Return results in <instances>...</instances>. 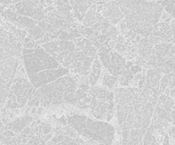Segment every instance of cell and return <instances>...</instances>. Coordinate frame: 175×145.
<instances>
[{"label": "cell", "mask_w": 175, "mask_h": 145, "mask_svg": "<svg viewBox=\"0 0 175 145\" xmlns=\"http://www.w3.org/2000/svg\"><path fill=\"white\" fill-rule=\"evenodd\" d=\"M69 74H70L69 68H65V67H59L57 69L41 71L40 73L28 75L27 77L33 85V86L36 90L43 85L51 83L58 78L63 77L64 75H67Z\"/></svg>", "instance_id": "8"}, {"label": "cell", "mask_w": 175, "mask_h": 145, "mask_svg": "<svg viewBox=\"0 0 175 145\" xmlns=\"http://www.w3.org/2000/svg\"><path fill=\"white\" fill-rule=\"evenodd\" d=\"M130 72H131V74L133 75L137 74H138V73H140V72H142V71L144 70V68L143 67H141L140 66H138V65H136V64H133L132 66L130 67Z\"/></svg>", "instance_id": "15"}, {"label": "cell", "mask_w": 175, "mask_h": 145, "mask_svg": "<svg viewBox=\"0 0 175 145\" xmlns=\"http://www.w3.org/2000/svg\"><path fill=\"white\" fill-rule=\"evenodd\" d=\"M77 88L78 84L74 75L69 74L36 89L27 104L29 107L46 108L71 103L72 96Z\"/></svg>", "instance_id": "2"}, {"label": "cell", "mask_w": 175, "mask_h": 145, "mask_svg": "<svg viewBox=\"0 0 175 145\" xmlns=\"http://www.w3.org/2000/svg\"><path fill=\"white\" fill-rule=\"evenodd\" d=\"M46 52L65 68H69L73 61V56L76 50V44L71 40H53L41 44Z\"/></svg>", "instance_id": "6"}, {"label": "cell", "mask_w": 175, "mask_h": 145, "mask_svg": "<svg viewBox=\"0 0 175 145\" xmlns=\"http://www.w3.org/2000/svg\"><path fill=\"white\" fill-rule=\"evenodd\" d=\"M97 55L106 70L118 78L127 68L126 59L114 50L105 53L98 52Z\"/></svg>", "instance_id": "7"}, {"label": "cell", "mask_w": 175, "mask_h": 145, "mask_svg": "<svg viewBox=\"0 0 175 145\" xmlns=\"http://www.w3.org/2000/svg\"><path fill=\"white\" fill-rule=\"evenodd\" d=\"M170 115L171 118H172V125H173V126H175V109L172 110Z\"/></svg>", "instance_id": "17"}, {"label": "cell", "mask_w": 175, "mask_h": 145, "mask_svg": "<svg viewBox=\"0 0 175 145\" xmlns=\"http://www.w3.org/2000/svg\"><path fill=\"white\" fill-rule=\"evenodd\" d=\"M31 122H33V118L29 115H26L8 123L5 129L12 130L15 132H22L24 128L28 126V125Z\"/></svg>", "instance_id": "12"}, {"label": "cell", "mask_w": 175, "mask_h": 145, "mask_svg": "<svg viewBox=\"0 0 175 145\" xmlns=\"http://www.w3.org/2000/svg\"><path fill=\"white\" fill-rule=\"evenodd\" d=\"M128 29L148 39L162 16L163 8L155 1L118 0Z\"/></svg>", "instance_id": "1"}, {"label": "cell", "mask_w": 175, "mask_h": 145, "mask_svg": "<svg viewBox=\"0 0 175 145\" xmlns=\"http://www.w3.org/2000/svg\"><path fill=\"white\" fill-rule=\"evenodd\" d=\"M23 62L27 76L41 71L57 69L62 66L44 48L38 45L35 49H23Z\"/></svg>", "instance_id": "5"}, {"label": "cell", "mask_w": 175, "mask_h": 145, "mask_svg": "<svg viewBox=\"0 0 175 145\" xmlns=\"http://www.w3.org/2000/svg\"><path fill=\"white\" fill-rule=\"evenodd\" d=\"M169 83V74H163L161 82H160V88H159V94L161 95L162 93H164L165 90L167 88Z\"/></svg>", "instance_id": "14"}, {"label": "cell", "mask_w": 175, "mask_h": 145, "mask_svg": "<svg viewBox=\"0 0 175 145\" xmlns=\"http://www.w3.org/2000/svg\"><path fill=\"white\" fill-rule=\"evenodd\" d=\"M103 71V66L101 64V62L100 60L98 55H96L94 59V62L92 63L91 70H90L89 74V82L90 86L95 85L98 80L100 79L101 76V72Z\"/></svg>", "instance_id": "11"}, {"label": "cell", "mask_w": 175, "mask_h": 145, "mask_svg": "<svg viewBox=\"0 0 175 145\" xmlns=\"http://www.w3.org/2000/svg\"><path fill=\"white\" fill-rule=\"evenodd\" d=\"M162 145H171L170 143V138H169V135L166 133V135L163 138V141H162Z\"/></svg>", "instance_id": "16"}, {"label": "cell", "mask_w": 175, "mask_h": 145, "mask_svg": "<svg viewBox=\"0 0 175 145\" xmlns=\"http://www.w3.org/2000/svg\"><path fill=\"white\" fill-rule=\"evenodd\" d=\"M103 1H105V2H108V1H110V0H103Z\"/></svg>", "instance_id": "21"}, {"label": "cell", "mask_w": 175, "mask_h": 145, "mask_svg": "<svg viewBox=\"0 0 175 145\" xmlns=\"http://www.w3.org/2000/svg\"><path fill=\"white\" fill-rule=\"evenodd\" d=\"M35 91V89L27 77L22 61L18 66L16 76L8 91L6 108L9 109L23 108L27 104Z\"/></svg>", "instance_id": "4"}, {"label": "cell", "mask_w": 175, "mask_h": 145, "mask_svg": "<svg viewBox=\"0 0 175 145\" xmlns=\"http://www.w3.org/2000/svg\"><path fill=\"white\" fill-rule=\"evenodd\" d=\"M100 79H101V81H102V85L109 89L110 91H113V90L118 88V77L108 73L105 67L103 68V71H102V74H101Z\"/></svg>", "instance_id": "13"}, {"label": "cell", "mask_w": 175, "mask_h": 145, "mask_svg": "<svg viewBox=\"0 0 175 145\" xmlns=\"http://www.w3.org/2000/svg\"><path fill=\"white\" fill-rule=\"evenodd\" d=\"M66 122L79 135L89 142L107 145H112L114 142L116 131L108 122L94 120L86 115L78 114L66 115Z\"/></svg>", "instance_id": "3"}, {"label": "cell", "mask_w": 175, "mask_h": 145, "mask_svg": "<svg viewBox=\"0 0 175 145\" xmlns=\"http://www.w3.org/2000/svg\"><path fill=\"white\" fill-rule=\"evenodd\" d=\"M169 130H170L171 135H172V136H173V140H174V143H175V126H172Z\"/></svg>", "instance_id": "18"}, {"label": "cell", "mask_w": 175, "mask_h": 145, "mask_svg": "<svg viewBox=\"0 0 175 145\" xmlns=\"http://www.w3.org/2000/svg\"><path fill=\"white\" fill-rule=\"evenodd\" d=\"M94 57H88L84 55L81 50H76L73 56L71 65L69 67L70 74L72 75L89 77Z\"/></svg>", "instance_id": "9"}, {"label": "cell", "mask_w": 175, "mask_h": 145, "mask_svg": "<svg viewBox=\"0 0 175 145\" xmlns=\"http://www.w3.org/2000/svg\"><path fill=\"white\" fill-rule=\"evenodd\" d=\"M94 145H107V144H104V143H94Z\"/></svg>", "instance_id": "20"}, {"label": "cell", "mask_w": 175, "mask_h": 145, "mask_svg": "<svg viewBox=\"0 0 175 145\" xmlns=\"http://www.w3.org/2000/svg\"><path fill=\"white\" fill-rule=\"evenodd\" d=\"M171 16L175 19V4L174 6H173V11H172V13H171Z\"/></svg>", "instance_id": "19"}, {"label": "cell", "mask_w": 175, "mask_h": 145, "mask_svg": "<svg viewBox=\"0 0 175 145\" xmlns=\"http://www.w3.org/2000/svg\"><path fill=\"white\" fill-rule=\"evenodd\" d=\"M163 73L158 67H150L146 71L144 87L159 93L160 82Z\"/></svg>", "instance_id": "10"}]
</instances>
